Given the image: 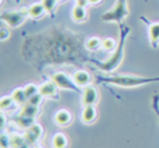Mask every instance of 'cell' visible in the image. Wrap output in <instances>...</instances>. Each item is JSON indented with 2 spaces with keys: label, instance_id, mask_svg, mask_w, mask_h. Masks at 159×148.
I'll list each match as a JSON object with an SVG mask.
<instances>
[{
  "label": "cell",
  "instance_id": "cell-1",
  "mask_svg": "<svg viewBox=\"0 0 159 148\" xmlns=\"http://www.w3.org/2000/svg\"><path fill=\"white\" fill-rule=\"evenodd\" d=\"M120 40L118 43L117 48L115 49V53L107 60L106 62L99 64V69L105 72H111L113 71L121 62L122 58H123V49H124V44H125L126 36L129 34V29L128 27H123L120 24Z\"/></svg>",
  "mask_w": 159,
  "mask_h": 148
},
{
  "label": "cell",
  "instance_id": "cell-2",
  "mask_svg": "<svg viewBox=\"0 0 159 148\" xmlns=\"http://www.w3.org/2000/svg\"><path fill=\"white\" fill-rule=\"evenodd\" d=\"M128 16L129 9L126 0H117L112 8L102 14V20L105 22H116L120 25Z\"/></svg>",
  "mask_w": 159,
  "mask_h": 148
},
{
  "label": "cell",
  "instance_id": "cell-3",
  "mask_svg": "<svg viewBox=\"0 0 159 148\" xmlns=\"http://www.w3.org/2000/svg\"><path fill=\"white\" fill-rule=\"evenodd\" d=\"M29 8L27 9L12 10V11H3L1 13V21L5 22L9 27L16 29L21 26L29 18Z\"/></svg>",
  "mask_w": 159,
  "mask_h": 148
},
{
  "label": "cell",
  "instance_id": "cell-4",
  "mask_svg": "<svg viewBox=\"0 0 159 148\" xmlns=\"http://www.w3.org/2000/svg\"><path fill=\"white\" fill-rule=\"evenodd\" d=\"M51 81L55 82V84L58 86V88L68 89V91H79L80 87L76 86V84L73 81L72 76H69L64 72H57L52 74Z\"/></svg>",
  "mask_w": 159,
  "mask_h": 148
},
{
  "label": "cell",
  "instance_id": "cell-5",
  "mask_svg": "<svg viewBox=\"0 0 159 148\" xmlns=\"http://www.w3.org/2000/svg\"><path fill=\"white\" fill-rule=\"evenodd\" d=\"M98 93L97 89L93 85H87L83 87L82 93V104L84 106H94L97 102Z\"/></svg>",
  "mask_w": 159,
  "mask_h": 148
},
{
  "label": "cell",
  "instance_id": "cell-6",
  "mask_svg": "<svg viewBox=\"0 0 159 148\" xmlns=\"http://www.w3.org/2000/svg\"><path fill=\"white\" fill-rule=\"evenodd\" d=\"M43 134V128L37 123H34L29 128H26L24 133V138L26 143L29 144H35L38 139L40 138Z\"/></svg>",
  "mask_w": 159,
  "mask_h": 148
},
{
  "label": "cell",
  "instance_id": "cell-7",
  "mask_svg": "<svg viewBox=\"0 0 159 148\" xmlns=\"http://www.w3.org/2000/svg\"><path fill=\"white\" fill-rule=\"evenodd\" d=\"M72 78L76 86L79 87H85L87 85H91L92 82V76L87 71L85 70H77L73 73Z\"/></svg>",
  "mask_w": 159,
  "mask_h": 148
},
{
  "label": "cell",
  "instance_id": "cell-8",
  "mask_svg": "<svg viewBox=\"0 0 159 148\" xmlns=\"http://www.w3.org/2000/svg\"><path fill=\"white\" fill-rule=\"evenodd\" d=\"M58 86L55 84L53 81H48V82H45L44 84H42L38 89V93L43 96L44 98H50L56 96L57 94Z\"/></svg>",
  "mask_w": 159,
  "mask_h": 148
},
{
  "label": "cell",
  "instance_id": "cell-9",
  "mask_svg": "<svg viewBox=\"0 0 159 148\" xmlns=\"http://www.w3.org/2000/svg\"><path fill=\"white\" fill-rule=\"evenodd\" d=\"M71 18L74 22L81 23L87 19V10L85 7L80 5H75L71 10Z\"/></svg>",
  "mask_w": 159,
  "mask_h": 148
},
{
  "label": "cell",
  "instance_id": "cell-10",
  "mask_svg": "<svg viewBox=\"0 0 159 148\" xmlns=\"http://www.w3.org/2000/svg\"><path fill=\"white\" fill-rule=\"evenodd\" d=\"M71 121H72V114L66 109H61V110L57 111V113L55 114V122L58 125L66 126L70 124Z\"/></svg>",
  "mask_w": 159,
  "mask_h": 148
},
{
  "label": "cell",
  "instance_id": "cell-11",
  "mask_svg": "<svg viewBox=\"0 0 159 148\" xmlns=\"http://www.w3.org/2000/svg\"><path fill=\"white\" fill-rule=\"evenodd\" d=\"M81 118H82V121L86 124L93 123L94 121L97 118V111H96V108L94 106H84V109L82 111V114H81Z\"/></svg>",
  "mask_w": 159,
  "mask_h": 148
},
{
  "label": "cell",
  "instance_id": "cell-12",
  "mask_svg": "<svg viewBox=\"0 0 159 148\" xmlns=\"http://www.w3.org/2000/svg\"><path fill=\"white\" fill-rule=\"evenodd\" d=\"M148 35H149L150 44L157 47L159 44V22L150 23L148 25Z\"/></svg>",
  "mask_w": 159,
  "mask_h": 148
},
{
  "label": "cell",
  "instance_id": "cell-13",
  "mask_svg": "<svg viewBox=\"0 0 159 148\" xmlns=\"http://www.w3.org/2000/svg\"><path fill=\"white\" fill-rule=\"evenodd\" d=\"M44 14H46V10H45L44 6L42 2H37V3H33V5L30 6L29 8V16L32 19H40Z\"/></svg>",
  "mask_w": 159,
  "mask_h": 148
},
{
  "label": "cell",
  "instance_id": "cell-14",
  "mask_svg": "<svg viewBox=\"0 0 159 148\" xmlns=\"http://www.w3.org/2000/svg\"><path fill=\"white\" fill-rule=\"evenodd\" d=\"M37 113H38V107L33 106V105H30L29 102H25L23 106H21V110H20V112H19V114L23 115V117L33 118V119H35Z\"/></svg>",
  "mask_w": 159,
  "mask_h": 148
},
{
  "label": "cell",
  "instance_id": "cell-15",
  "mask_svg": "<svg viewBox=\"0 0 159 148\" xmlns=\"http://www.w3.org/2000/svg\"><path fill=\"white\" fill-rule=\"evenodd\" d=\"M11 97L13 98L14 104L19 105V106H23L27 101V98L24 93V88H16L12 92Z\"/></svg>",
  "mask_w": 159,
  "mask_h": 148
},
{
  "label": "cell",
  "instance_id": "cell-16",
  "mask_svg": "<svg viewBox=\"0 0 159 148\" xmlns=\"http://www.w3.org/2000/svg\"><path fill=\"white\" fill-rule=\"evenodd\" d=\"M53 148H66L68 146V138L63 133H57L52 138Z\"/></svg>",
  "mask_w": 159,
  "mask_h": 148
},
{
  "label": "cell",
  "instance_id": "cell-17",
  "mask_svg": "<svg viewBox=\"0 0 159 148\" xmlns=\"http://www.w3.org/2000/svg\"><path fill=\"white\" fill-rule=\"evenodd\" d=\"M14 122H16L20 128H29L30 126L35 123L33 118L23 117V115H21V114H19L18 117L14 118Z\"/></svg>",
  "mask_w": 159,
  "mask_h": 148
},
{
  "label": "cell",
  "instance_id": "cell-18",
  "mask_svg": "<svg viewBox=\"0 0 159 148\" xmlns=\"http://www.w3.org/2000/svg\"><path fill=\"white\" fill-rule=\"evenodd\" d=\"M26 143L24 136L18 134H12L10 136V147L12 148H23Z\"/></svg>",
  "mask_w": 159,
  "mask_h": 148
},
{
  "label": "cell",
  "instance_id": "cell-19",
  "mask_svg": "<svg viewBox=\"0 0 159 148\" xmlns=\"http://www.w3.org/2000/svg\"><path fill=\"white\" fill-rule=\"evenodd\" d=\"M102 40L100 39L99 37H95V36H94V37H91L86 40L85 47H86V49H89V50L95 51L102 47Z\"/></svg>",
  "mask_w": 159,
  "mask_h": 148
},
{
  "label": "cell",
  "instance_id": "cell-20",
  "mask_svg": "<svg viewBox=\"0 0 159 148\" xmlns=\"http://www.w3.org/2000/svg\"><path fill=\"white\" fill-rule=\"evenodd\" d=\"M58 2H59L58 0H42V3L46 10V13L48 14H53Z\"/></svg>",
  "mask_w": 159,
  "mask_h": 148
},
{
  "label": "cell",
  "instance_id": "cell-21",
  "mask_svg": "<svg viewBox=\"0 0 159 148\" xmlns=\"http://www.w3.org/2000/svg\"><path fill=\"white\" fill-rule=\"evenodd\" d=\"M118 44L113 38H110V37H107L105 39H102V47L107 51H112L117 48Z\"/></svg>",
  "mask_w": 159,
  "mask_h": 148
},
{
  "label": "cell",
  "instance_id": "cell-22",
  "mask_svg": "<svg viewBox=\"0 0 159 148\" xmlns=\"http://www.w3.org/2000/svg\"><path fill=\"white\" fill-rule=\"evenodd\" d=\"M13 102H14V100L11 96H3V97L1 98V100H0V108H1L2 111H5V110H7V109H9L10 107L13 105Z\"/></svg>",
  "mask_w": 159,
  "mask_h": 148
},
{
  "label": "cell",
  "instance_id": "cell-23",
  "mask_svg": "<svg viewBox=\"0 0 159 148\" xmlns=\"http://www.w3.org/2000/svg\"><path fill=\"white\" fill-rule=\"evenodd\" d=\"M38 89H39V87H37L35 84H27L26 86L24 87V93L27 99L31 98L32 96H34L35 94H37Z\"/></svg>",
  "mask_w": 159,
  "mask_h": 148
},
{
  "label": "cell",
  "instance_id": "cell-24",
  "mask_svg": "<svg viewBox=\"0 0 159 148\" xmlns=\"http://www.w3.org/2000/svg\"><path fill=\"white\" fill-rule=\"evenodd\" d=\"M43 98H44V97H43V96L40 95L39 93H37V94H35V95H34V96H32L31 98H29L26 102H29L30 105H33V106L38 107L40 104H42Z\"/></svg>",
  "mask_w": 159,
  "mask_h": 148
},
{
  "label": "cell",
  "instance_id": "cell-25",
  "mask_svg": "<svg viewBox=\"0 0 159 148\" xmlns=\"http://www.w3.org/2000/svg\"><path fill=\"white\" fill-rule=\"evenodd\" d=\"M0 143H1V147L2 148H9L10 147V136L6 134L1 135V138H0Z\"/></svg>",
  "mask_w": 159,
  "mask_h": 148
},
{
  "label": "cell",
  "instance_id": "cell-26",
  "mask_svg": "<svg viewBox=\"0 0 159 148\" xmlns=\"http://www.w3.org/2000/svg\"><path fill=\"white\" fill-rule=\"evenodd\" d=\"M9 37H10L9 29H7V27H1V29H0V39L2 40V42H5V40L8 39Z\"/></svg>",
  "mask_w": 159,
  "mask_h": 148
},
{
  "label": "cell",
  "instance_id": "cell-27",
  "mask_svg": "<svg viewBox=\"0 0 159 148\" xmlns=\"http://www.w3.org/2000/svg\"><path fill=\"white\" fill-rule=\"evenodd\" d=\"M102 2V0H89V5H98Z\"/></svg>",
  "mask_w": 159,
  "mask_h": 148
},
{
  "label": "cell",
  "instance_id": "cell-28",
  "mask_svg": "<svg viewBox=\"0 0 159 148\" xmlns=\"http://www.w3.org/2000/svg\"><path fill=\"white\" fill-rule=\"evenodd\" d=\"M1 120H2V124H1V125L5 126V121H6V119H5V115H3V113L1 114Z\"/></svg>",
  "mask_w": 159,
  "mask_h": 148
},
{
  "label": "cell",
  "instance_id": "cell-29",
  "mask_svg": "<svg viewBox=\"0 0 159 148\" xmlns=\"http://www.w3.org/2000/svg\"><path fill=\"white\" fill-rule=\"evenodd\" d=\"M35 148H42V147H39V146H36V147Z\"/></svg>",
  "mask_w": 159,
  "mask_h": 148
},
{
  "label": "cell",
  "instance_id": "cell-30",
  "mask_svg": "<svg viewBox=\"0 0 159 148\" xmlns=\"http://www.w3.org/2000/svg\"><path fill=\"white\" fill-rule=\"evenodd\" d=\"M58 1H61V0H58Z\"/></svg>",
  "mask_w": 159,
  "mask_h": 148
}]
</instances>
